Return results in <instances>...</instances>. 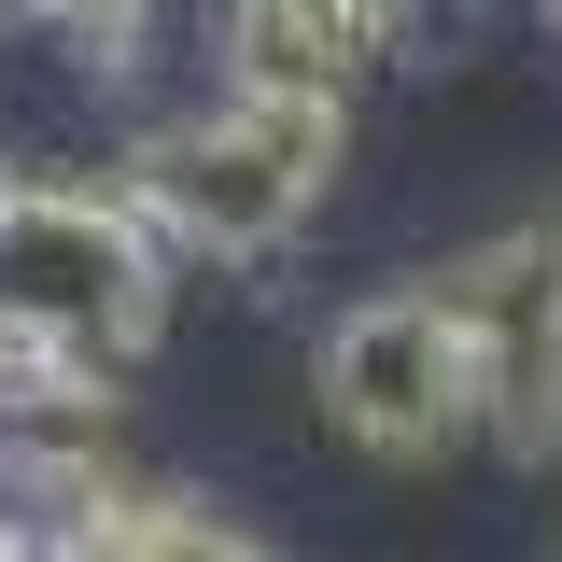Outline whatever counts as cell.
Instances as JSON below:
<instances>
[{
  "label": "cell",
  "mask_w": 562,
  "mask_h": 562,
  "mask_svg": "<svg viewBox=\"0 0 562 562\" xmlns=\"http://www.w3.org/2000/svg\"><path fill=\"white\" fill-rule=\"evenodd\" d=\"M338 183V99H211L127 155L113 198L155 225V254H281Z\"/></svg>",
  "instance_id": "1"
},
{
  "label": "cell",
  "mask_w": 562,
  "mask_h": 562,
  "mask_svg": "<svg viewBox=\"0 0 562 562\" xmlns=\"http://www.w3.org/2000/svg\"><path fill=\"white\" fill-rule=\"evenodd\" d=\"M169 324V254L127 198L99 183H0V338L70 351V366H140Z\"/></svg>",
  "instance_id": "2"
},
{
  "label": "cell",
  "mask_w": 562,
  "mask_h": 562,
  "mask_svg": "<svg viewBox=\"0 0 562 562\" xmlns=\"http://www.w3.org/2000/svg\"><path fill=\"white\" fill-rule=\"evenodd\" d=\"M422 295H436L450 338H464L479 422L520 450V464H549V450H562V211L492 225L479 254H450Z\"/></svg>",
  "instance_id": "3"
},
{
  "label": "cell",
  "mask_w": 562,
  "mask_h": 562,
  "mask_svg": "<svg viewBox=\"0 0 562 562\" xmlns=\"http://www.w3.org/2000/svg\"><path fill=\"white\" fill-rule=\"evenodd\" d=\"M324 408H338L351 450L436 464V450L479 422V380H464L450 310H436V295H366V310H338V338H324Z\"/></svg>",
  "instance_id": "4"
},
{
  "label": "cell",
  "mask_w": 562,
  "mask_h": 562,
  "mask_svg": "<svg viewBox=\"0 0 562 562\" xmlns=\"http://www.w3.org/2000/svg\"><path fill=\"white\" fill-rule=\"evenodd\" d=\"M436 0H225V85L239 99H351Z\"/></svg>",
  "instance_id": "5"
},
{
  "label": "cell",
  "mask_w": 562,
  "mask_h": 562,
  "mask_svg": "<svg viewBox=\"0 0 562 562\" xmlns=\"http://www.w3.org/2000/svg\"><path fill=\"white\" fill-rule=\"evenodd\" d=\"M57 549L70 562H268L239 520H211V506H183V492H99V479H70Z\"/></svg>",
  "instance_id": "6"
},
{
  "label": "cell",
  "mask_w": 562,
  "mask_h": 562,
  "mask_svg": "<svg viewBox=\"0 0 562 562\" xmlns=\"http://www.w3.org/2000/svg\"><path fill=\"white\" fill-rule=\"evenodd\" d=\"M57 506H70V492H57ZM57 506H43V520H0V562H70L57 549Z\"/></svg>",
  "instance_id": "7"
},
{
  "label": "cell",
  "mask_w": 562,
  "mask_h": 562,
  "mask_svg": "<svg viewBox=\"0 0 562 562\" xmlns=\"http://www.w3.org/2000/svg\"><path fill=\"white\" fill-rule=\"evenodd\" d=\"M43 14H57V0H0V29H43Z\"/></svg>",
  "instance_id": "8"
}]
</instances>
